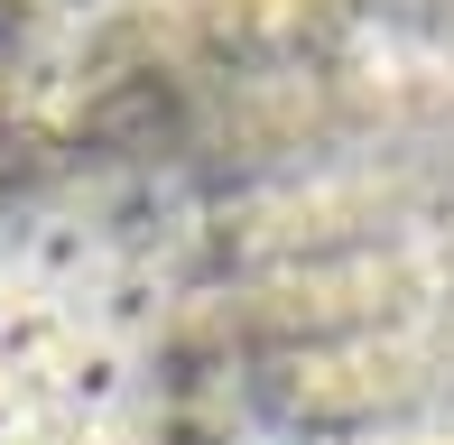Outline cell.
Returning <instances> with one entry per match:
<instances>
[{
	"mask_svg": "<svg viewBox=\"0 0 454 445\" xmlns=\"http://www.w3.org/2000/svg\"><path fill=\"white\" fill-rule=\"evenodd\" d=\"M74 325L102 334V343H121V353H149V334L168 325V269L139 260V251H121L112 269L74 297Z\"/></svg>",
	"mask_w": 454,
	"mask_h": 445,
	"instance_id": "3",
	"label": "cell"
},
{
	"mask_svg": "<svg viewBox=\"0 0 454 445\" xmlns=\"http://www.w3.org/2000/svg\"><path fill=\"white\" fill-rule=\"evenodd\" d=\"M66 445H149V436H139L130 418H121V427H93V436H66Z\"/></svg>",
	"mask_w": 454,
	"mask_h": 445,
	"instance_id": "6",
	"label": "cell"
},
{
	"mask_svg": "<svg viewBox=\"0 0 454 445\" xmlns=\"http://www.w3.org/2000/svg\"><path fill=\"white\" fill-rule=\"evenodd\" d=\"M130 390H139V353H121V343H102V334H74L66 353H56V371L28 390L37 436L66 445V436L121 427V418H130Z\"/></svg>",
	"mask_w": 454,
	"mask_h": 445,
	"instance_id": "2",
	"label": "cell"
},
{
	"mask_svg": "<svg viewBox=\"0 0 454 445\" xmlns=\"http://www.w3.org/2000/svg\"><path fill=\"white\" fill-rule=\"evenodd\" d=\"M0 297H10V241H0Z\"/></svg>",
	"mask_w": 454,
	"mask_h": 445,
	"instance_id": "7",
	"label": "cell"
},
{
	"mask_svg": "<svg viewBox=\"0 0 454 445\" xmlns=\"http://www.w3.org/2000/svg\"><path fill=\"white\" fill-rule=\"evenodd\" d=\"M74 334H84V325H74V307L10 288V297H0V390H37Z\"/></svg>",
	"mask_w": 454,
	"mask_h": 445,
	"instance_id": "4",
	"label": "cell"
},
{
	"mask_svg": "<svg viewBox=\"0 0 454 445\" xmlns=\"http://www.w3.org/2000/svg\"><path fill=\"white\" fill-rule=\"evenodd\" d=\"M0 445H47V436H37V409H28V390H0Z\"/></svg>",
	"mask_w": 454,
	"mask_h": 445,
	"instance_id": "5",
	"label": "cell"
},
{
	"mask_svg": "<svg viewBox=\"0 0 454 445\" xmlns=\"http://www.w3.org/2000/svg\"><path fill=\"white\" fill-rule=\"evenodd\" d=\"M0 241H10V288L56 297V307H74V297L121 260V241L102 232L84 205H28V214L0 222Z\"/></svg>",
	"mask_w": 454,
	"mask_h": 445,
	"instance_id": "1",
	"label": "cell"
}]
</instances>
